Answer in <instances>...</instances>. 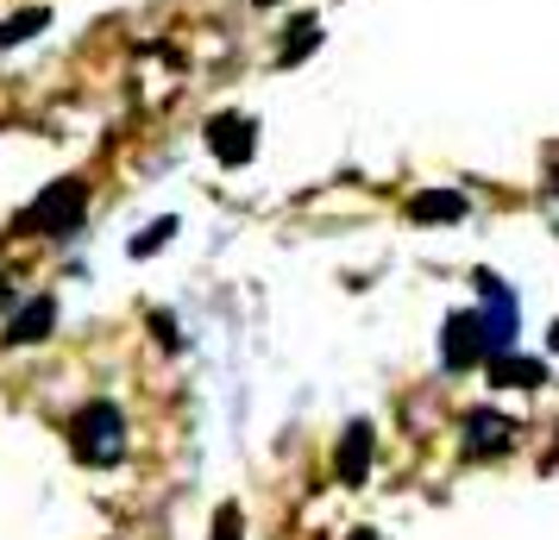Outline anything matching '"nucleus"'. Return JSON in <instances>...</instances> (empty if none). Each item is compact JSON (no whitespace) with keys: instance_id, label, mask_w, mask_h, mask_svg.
<instances>
[{"instance_id":"nucleus-12","label":"nucleus","mask_w":559,"mask_h":540,"mask_svg":"<svg viewBox=\"0 0 559 540\" xmlns=\"http://www.w3.org/2000/svg\"><path fill=\"white\" fill-rule=\"evenodd\" d=\"M314 45H321V26H314V20H296V26H289V38H283V63H302Z\"/></svg>"},{"instance_id":"nucleus-10","label":"nucleus","mask_w":559,"mask_h":540,"mask_svg":"<svg viewBox=\"0 0 559 540\" xmlns=\"http://www.w3.org/2000/svg\"><path fill=\"white\" fill-rule=\"evenodd\" d=\"M490 384H503V389H540V384H547V364L522 359V352H497V359H490Z\"/></svg>"},{"instance_id":"nucleus-8","label":"nucleus","mask_w":559,"mask_h":540,"mask_svg":"<svg viewBox=\"0 0 559 540\" xmlns=\"http://www.w3.org/2000/svg\"><path fill=\"white\" fill-rule=\"evenodd\" d=\"M51 327H57V302L38 296V302H26V309L7 321V346H38V339H51Z\"/></svg>"},{"instance_id":"nucleus-14","label":"nucleus","mask_w":559,"mask_h":540,"mask_svg":"<svg viewBox=\"0 0 559 540\" xmlns=\"http://www.w3.org/2000/svg\"><path fill=\"white\" fill-rule=\"evenodd\" d=\"M214 540H239V509H221V521H214Z\"/></svg>"},{"instance_id":"nucleus-2","label":"nucleus","mask_w":559,"mask_h":540,"mask_svg":"<svg viewBox=\"0 0 559 540\" xmlns=\"http://www.w3.org/2000/svg\"><path fill=\"white\" fill-rule=\"evenodd\" d=\"M82 214H88V182L63 177V182H51V189L26 207V227L45 232V239H70V232L82 227Z\"/></svg>"},{"instance_id":"nucleus-3","label":"nucleus","mask_w":559,"mask_h":540,"mask_svg":"<svg viewBox=\"0 0 559 540\" xmlns=\"http://www.w3.org/2000/svg\"><path fill=\"white\" fill-rule=\"evenodd\" d=\"M478 296H484V339H490V359L497 352H515V334H522V302H515V289L503 277H490L478 271Z\"/></svg>"},{"instance_id":"nucleus-9","label":"nucleus","mask_w":559,"mask_h":540,"mask_svg":"<svg viewBox=\"0 0 559 540\" xmlns=\"http://www.w3.org/2000/svg\"><path fill=\"white\" fill-rule=\"evenodd\" d=\"M408 220L415 227H433V220H465V195L459 189H421V195H408Z\"/></svg>"},{"instance_id":"nucleus-13","label":"nucleus","mask_w":559,"mask_h":540,"mask_svg":"<svg viewBox=\"0 0 559 540\" xmlns=\"http://www.w3.org/2000/svg\"><path fill=\"white\" fill-rule=\"evenodd\" d=\"M170 232H177V220H152V227H145L139 239H132V257H152V252H164V245H170Z\"/></svg>"},{"instance_id":"nucleus-15","label":"nucleus","mask_w":559,"mask_h":540,"mask_svg":"<svg viewBox=\"0 0 559 540\" xmlns=\"http://www.w3.org/2000/svg\"><path fill=\"white\" fill-rule=\"evenodd\" d=\"M547 346H554V352H559V321H554V334H547Z\"/></svg>"},{"instance_id":"nucleus-4","label":"nucleus","mask_w":559,"mask_h":540,"mask_svg":"<svg viewBox=\"0 0 559 540\" xmlns=\"http://www.w3.org/2000/svg\"><path fill=\"white\" fill-rule=\"evenodd\" d=\"M440 364L447 371H472V364H490V339H484V314L465 309L440 327Z\"/></svg>"},{"instance_id":"nucleus-7","label":"nucleus","mask_w":559,"mask_h":540,"mask_svg":"<svg viewBox=\"0 0 559 540\" xmlns=\"http://www.w3.org/2000/svg\"><path fill=\"white\" fill-rule=\"evenodd\" d=\"M333 471H340V484H365V478H371V428H365V421L346 428L340 453H333Z\"/></svg>"},{"instance_id":"nucleus-1","label":"nucleus","mask_w":559,"mask_h":540,"mask_svg":"<svg viewBox=\"0 0 559 540\" xmlns=\"http://www.w3.org/2000/svg\"><path fill=\"white\" fill-rule=\"evenodd\" d=\"M70 446H76V459L95 465V471L120 465L127 459V415L114 409V403H88V409H76V421H70Z\"/></svg>"},{"instance_id":"nucleus-5","label":"nucleus","mask_w":559,"mask_h":540,"mask_svg":"<svg viewBox=\"0 0 559 540\" xmlns=\"http://www.w3.org/2000/svg\"><path fill=\"white\" fill-rule=\"evenodd\" d=\"M459 446H465V459H497V453L515 446V421L497 409H472L459 421Z\"/></svg>"},{"instance_id":"nucleus-16","label":"nucleus","mask_w":559,"mask_h":540,"mask_svg":"<svg viewBox=\"0 0 559 540\" xmlns=\"http://www.w3.org/2000/svg\"><path fill=\"white\" fill-rule=\"evenodd\" d=\"M353 540H378V535H371V528H358V535H353Z\"/></svg>"},{"instance_id":"nucleus-11","label":"nucleus","mask_w":559,"mask_h":540,"mask_svg":"<svg viewBox=\"0 0 559 540\" xmlns=\"http://www.w3.org/2000/svg\"><path fill=\"white\" fill-rule=\"evenodd\" d=\"M45 26H51V13H45V7H26V13H13V20H0V51H13V45L38 38Z\"/></svg>"},{"instance_id":"nucleus-6","label":"nucleus","mask_w":559,"mask_h":540,"mask_svg":"<svg viewBox=\"0 0 559 540\" xmlns=\"http://www.w3.org/2000/svg\"><path fill=\"white\" fill-rule=\"evenodd\" d=\"M207 152L221 157L227 170L252 164V152H258V120H246V113H221V120H207Z\"/></svg>"}]
</instances>
